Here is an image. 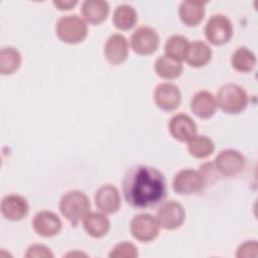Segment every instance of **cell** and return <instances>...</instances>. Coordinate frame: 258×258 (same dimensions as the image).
Instances as JSON below:
<instances>
[{
    "label": "cell",
    "instance_id": "26",
    "mask_svg": "<svg viewBox=\"0 0 258 258\" xmlns=\"http://www.w3.org/2000/svg\"><path fill=\"white\" fill-rule=\"evenodd\" d=\"M187 150L192 157L204 159L214 153L215 143L206 135H196L188 141Z\"/></svg>",
    "mask_w": 258,
    "mask_h": 258
},
{
    "label": "cell",
    "instance_id": "25",
    "mask_svg": "<svg viewBox=\"0 0 258 258\" xmlns=\"http://www.w3.org/2000/svg\"><path fill=\"white\" fill-rule=\"evenodd\" d=\"M22 57L18 49L7 46L0 50V73L3 76L12 75L21 66Z\"/></svg>",
    "mask_w": 258,
    "mask_h": 258
},
{
    "label": "cell",
    "instance_id": "20",
    "mask_svg": "<svg viewBox=\"0 0 258 258\" xmlns=\"http://www.w3.org/2000/svg\"><path fill=\"white\" fill-rule=\"evenodd\" d=\"M180 20L186 26H197L202 22L206 13V2L186 0L182 1L178 9Z\"/></svg>",
    "mask_w": 258,
    "mask_h": 258
},
{
    "label": "cell",
    "instance_id": "27",
    "mask_svg": "<svg viewBox=\"0 0 258 258\" xmlns=\"http://www.w3.org/2000/svg\"><path fill=\"white\" fill-rule=\"evenodd\" d=\"M188 44L189 42L187 38L183 35H172L165 42V55L175 60L182 61L185 58Z\"/></svg>",
    "mask_w": 258,
    "mask_h": 258
},
{
    "label": "cell",
    "instance_id": "1",
    "mask_svg": "<svg viewBox=\"0 0 258 258\" xmlns=\"http://www.w3.org/2000/svg\"><path fill=\"white\" fill-rule=\"evenodd\" d=\"M122 191L126 203L137 209H146L162 202L166 197L164 175L149 165L130 167L122 181Z\"/></svg>",
    "mask_w": 258,
    "mask_h": 258
},
{
    "label": "cell",
    "instance_id": "24",
    "mask_svg": "<svg viewBox=\"0 0 258 258\" xmlns=\"http://www.w3.org/2000/svg\"><path fill=\"white\" fill-rule=\"evenodd\" d=\"M257 58L253 51L246 46L238 47L231 56V64L240 73H250L256 67Z\"/></svg>",
    "mask_w": 258,
    "mask_h": 258
},
{
    "label": "cell",
    "instance_id": "4",
    "mask_svg": "<svg viewBox=\"0 0 258 258\" xmlns=\"http://www.w3.org/2000/svg\"><path fill=\"white\" fill-rule=\"evenodd\" d=\"M57 37L66 43L76 44L84 41L88 35L87 22L77 14L60 17L55 25Z\"/></svg>",
    "mask_w": 258,
    "mask_h": 258
},
{
    "label": "cell",
    "instance_id": "12",
    "mask_svg": "<svg viewBox=\"0 0 258 258\" xmlns=\"http://www.w3.org/2000/svg\"><path fill=\"white\" fill-rule=\"evenodd\" d=\"M168 131L175 140L179 142H188L197 135L198 127L190 116L178 113L172 116L169 120Z\"/></svg>",
    "mask_w": 258,
    "mask_h": 258
},
{
    "label": "cell",
    "instance_id": "18",
    "mask_svg": "<svg viewBox=\"0 0 258 258\" xmlns=\"http://www.w3.org/2000/svg\"><path fill=\"white\" fill-rule=\"evenodd\" d=\"M83 226L89 236L100 239L109 233L111 223L106 214L102 212H90L83 219Z\"/></svg>",
    "mask_w": 258,
    "mask_h": 258
},
{
    "label": "cell",
    "instance_id": "21",
    "mask_svg": "<svg viewBox=\"0 0 258 258\" xmlns=\"http://www.w3.org/2000/svg\"><path fill=\"white\" fill-rule=\"evenodd\" d=\"M213 51L211 47L202 40H196L188 44L185 54V61L191 68H203L212 59Z\"/></svg>",
    "mask_w": 258,
    "mask_h": 258
},
{
    "label": "cell",
    "instance_id": "8",
    "mask_svg": "<svg viewBox=\"0 0 258 258\" xmlns=\"http://www.w3.org/2000/svg\"><path fill=\"white\" fill-rule=\"evenodd\" d=\"M131 47L139 55H150L154 53L160 43L157 31L150 26H140L131 35Z\"/></svg>",
    "mask_w": 258,
    "mask_h": 258
},
{
    "label": "cell",
    "instance_id": "29",
    "mask_svg": "<svg viewBox=\"0 0 258 258\" xmlns=\"http://www.w3.org/2000/svg\"><path fill=\"white\" fill-rule=\"evenodd\" d=\"M26 258H52L51 250L41 244H33L29 246L24 255Z\"/></svg>",
    "mask_w": 258,
    "mask_h": 258
},
{
    "label": "cell",
    "instance_id": "19",
    "mask_svg": "<svg viewBox=\"0 0 258 258\" xmlns=\"http://www.w3.org/2000/svg\"><path fill=\"white\" fill-rule=\"evenodd\" d=\"M110 12V6L104 0H86L82 4V14L87 23L98 25L104 22Z\"/></svg>",
    "mask_w": 258,
    "mask_h": 258
},
{
    "label": "cell",
    "instance_id": "6",
    "mask_svg": "<svg viewBox=\"0 0 258 258\" xmlns=\"http://www.w3.org/2000/svg\"><path fill=\"white\" fill-rule=\"evenodd\" d=\"M205 35L212 44L223 45L233 36V24L227 16L215 14L207 21Z\"/></svg>",
    "mask_w": 258,
    "mask_h": 258
},
{
    "label": "cell",
    "instance_id": "3",
    "mask_svg": "<svg viewBox=\"0 0 258 258\" xmlns=\"http://www.w3.org/2000/svg\"><path fill=\"white\" fill-rule=\"evenodd\" d=\"M217 106L227 114H239L248 105L249 97L244 88L236 84L222 86L216 97Z\"/></svg>",
    "mask_w": 258,
    "mask_h": 258
},
{
    "label": "cell",
    "instance_id": "31",
    "mask_svg": "<svg viewBox=\"0 0 258 258\" xmlns=\"http://www.w3.org/2000/svg\"><path fill=\"white\" fill-rule=\"evenodd\" d=\"M53 5L59 9V10H70L72 8H74L77 4H78V1H72V0H54L53 2Z\"/></svg>",
    "mask_w": 258,
    "mask_h": 258
},
{
    "label": "cell",
    "instance_id": "7",
    "mask_svg": "<svg viewBox=\"0 0 258 258\" xmlns=\"http://www.w3.org/2000/svg\"><path fill=\"white\" fill-rule=\"evenodd\" d=\"M156 220L160 228L168 231L178 229L185 221V211L176 201L163 202L156 213Z\"/></svg>",
    "mask_w": 258,
    "mask_h": 258
},
{
    "label": "cell",
    "instance_id": "15",
    "mask_svg": "<svg viewBox=\"0 0 258 258\" xmlns=\"http://www.w3.org/2000/svg\"><path fill=\"white\" fill-rule=\"evenodd\" d=\"M107 61L113 66L123 63L129 54V43L126 37L119 33L110 35L104 46Z\"/></svg>",
    "mask_w": 258,
    "mask_h": 258
},
{
    "label": "cell",
    "instance_id": "30",
    "mask_svg": "<svg viewBox=\"0 0 258 258\" xmlns=\"http://www.w3.org/2000/svg\"><path fill=\"white\" fill-rule=\"evenodd\" d=\"M258 255V243L255 240L246 241L241 244L237 250L236 256L238 258L242 257H256Z\"/></svg>",
    "mask_w": 258,
    "mask_h": 258
},
{
    "label": "cell",
    "instance_id": "9",
    "mask_svg": "<svg viewBox=\"0 0 258 258\" xmlns=\"http://www.w3.org/2000/svg\"><path fill=\"white\" fill-rule=\"evenodd\" d=\"M159 225L155 217L150 214H139L133 217L130 223V232L134 239L148 243L159 235Z\"/></svg>",
    "mask_w": 258,
    "mask_h": 258
},
{
    "label": "cell",
    "instance_id": "28",
    "mask_svg": "<svg viewBox=\"0 0 258 258\" xmlns=\"http://www.w3.org/2000/svg\"><path fill=\"white\" fill-rule=\"evenodd\" d=\"M138 256V250L136 246L131 242H121L114 246L110 253V258H136Z\"/></svg>",
    "mask_w": 258,
    "mask_h": 258
},
{
    "label": "cell",
    "instance_id": "5",
    "mask_svg": "<svg viewBox=\"0 0 258 258\" xmlns=\"http://www.w3.org/2000/svg\"><path fill=\"white\" fill-rule=\"evenodd\" d=\"M206 178L202 171L191 168L179 170L173 177L172 188L178 195H194L202 191L206 185Z\"/></svg>",
    "mask_w": 258,
    "mask_h": 258
},
{
    "label": "cell",
    "instance_id": "17",
    "mask_svg": "<svg viewBox=\"0 0 258 258\" xmlns=\"http://www.w3.org/2000/svg\"><path fill=\"white\" fill-rule=\"evenodd\" d=\"M217 108L216 97L209 91H199L190 100V110L200 119L213 117Z\"/></svg>",
    "mask_w": 258,
    "mask_h": 258
},
{
    "label": "cell",
    "instance_id": "14",
    "mask_svg": "<svg viewBox=\"0 0 258 258\" xmlns=\"http://www.w3.org/2000/svg\"><path fill=\"white\" fill-rule=\"evenodd\" d=\"M2 216L12 222L23 220L29 213V204L27 200L16 194L5 196L0 206Z\"/></svg>",
    "mask_w": 258,
    "mask_h": 258
},
{
    "label": "cell",
    "instance_id": "10",
    "mask_svg": "<svg viewBox=\"0 0 258 258\" xmlns=\"http://www.w3.org/2000/svg\"><path fill=\"white\" fill-rule=\"evenodd\" d=\"M215 169L225 176H235L239 174L246 165L243 154L235 149L222 150L214 161Z\"/></svg>",
    "mask_w": 258,
    "mask_h": 258
},
{
    "label": "cell",
    "instance_id": "16",
    "mask_svg": "<svg viewBox=\"0 0 258 258\" xmlns=\"http://www.w3.org/2000/svg\"><path fill=\"white\" fill-rule=\"evenodd\" d=\"M32 227L37 235L50 238L59 234L62 228V223L58 216L53 212L41 211L34 216Z\"/></svg>",
    "mask_w": 258,
    "mask_h": 258
},
{
    "label": "cell",
    "instance_id": "23",
    "mask_svg": "<svg viewBox=\"0 0 258 258\" xmlns=\"http://www.w3.org/2000/svg\"><path fill=\"white\" fill-rule=\"evenodd\" d=\"M113 24L119 30H129L136 24L138 15L135 8L129 4H122L116 7L113 12Z\"/></svg>",
    "mask_w": 258,
    "mask_h": 258
},
{
    "label": "cell",
    "instance_id": "22",
    "mask_svg": "<svg viewBox=\"0 0 258 258\" xmlns=\"http://www.w3.org/2000/svg\"><path fill=\"white\" fill-rule=\"evenodd\" d=\"M154 69L157 76L164 80L177 79L183 72V66L181 61L175 60L165 54L159 56L156 59Z\"/></svg>",
    "mask_w": 258,
    "mask_h": 258
},
{
    "label": "cell",
    "instance_id": "2",
    "mask_svg": "<svg viewBox=\"0 0 258 258\" xmlns=\"http://www.w3.org/2000/svg\"><path fill=\"white\" fill-rule=\"evenodd\" d=\"M58 207L61 215L76 226L90 213L91 202L84 191L73 189L62 195Z\"/></svg>",
    "mask_w": 258,
    "mask_h": 258
},
{
    "label": "cell",
    "instance_id": "13",
    "mask_svg": "<svg viewBox=\"0 0 258 258\" xmlns=\"http://www.w3.org/2000/svg\"><path fill=\"white\" fill-rule=\"evenodd\" d=\"M154 101L159 109L170 112L179 107L181 93L172 83H161L154 90Z\"/></svg>",
    "mask_w": 258,
    "mask_h": 258
},
{
    "label": "cell",
    "instance_id": "11",
    "mask_svg": "<svg viewBox=\"0 0 258 258\" xmlns=\"http://www.w3.org/2000/svg\"><path fill=\"white\" fill-rule=\"evenodd\" d=\"M95 204L98 210L106 215L117 213L121 207V197L118 188L110 183L101 185L96 190Z\"/></svg>",
    "mask_w": 258,
    "mask_h": 258
}]
</instances>
